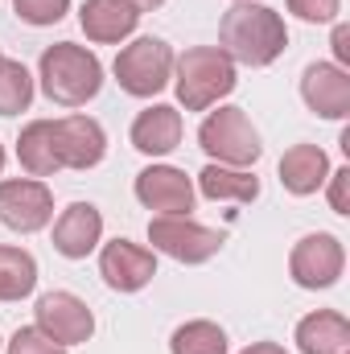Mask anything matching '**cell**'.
Wrapping results in <instances>:
<instances>
[{
	"mask_svg": "<svg viewBox=\"0 0 350 354\" xmlns=\"http://www.w3.org/2000/svg\"><path fill=\"white\" fill-rule=\"evenodd\" d=\"M288 46L284 17L268 4L239 0L219 21V50L239 66H272Z\"/></svg>",
	"mask_w": 350,
	"mask_h": 354,
	"instance_id": "1",
	"label": "cell"
},
{
	"mask_svg": "<svg viewBox=\"0 0 350 354\" xmlns=\"http://www.w3.org/2000/svg\"><path fill=\"white\" fill-rule=\"evenodd\" d=\"M37 79H42V91H46L50 103H58V107H83L103 87V62L91 54L87 46L58 41V46L42 50Z\"/></svg>",
	"mask_w": 350,
	"mask_h": 354,
	"instance_id": "2",
	"label": "cell"
},
{
	"mask_svg": "<svg viewBox=\"0 0 350 354\" xmlns=\"http://www.w3.org/2000/svg\"><path fill=\"white\" fill-rule=\"evenodd\" d=\"M177 79H174V91H177V103L185 111H206L214 107L219 99H227L235 91V62L219 50V46H194L185 50L181 58L174 62Z\"/></svg>",
	"mask_w": 350,
	"mask_h": 354,
	"instance_id": "3",
	"label": "cell"
},
{
	"mask_svg": "<svg viewBox=\"0 0 350 354\" xmlns=\"http://www.w3.org/2000/svg\"><path fill=\"white\" fill-rule=\"evenodd\" d=\"M198 145H202V153L214 165H231V169L256 165L264 153L260 132H256V124L248 120L243 107H219V111H210L202 120V128H198Z\"/></svg>",
	"mask_w": 350,
	"mask_h": 354,
	"instance_id": "4",
	"label": "cell"
},
{
	"mask_svg": "<svg viewBox=\"0 0 350 354\" xmlns=\"http://www.w3.org/2000/svg\"><path fill=\"white\" fill-rule=\"evenodd\" d=\"M174 62L177 58H174V50H169V41H161V37H136L132 46H124L116 54L111 71H116L120 91H128L136 99H153V95H161V91L169 87Z\"/></svg>",
	"mask_w": 350,
	"mask_h": 354,
	"instance_id": "5",
	"label": "cell"
},
{
	"mask_svg": "<svg viewBox=\"0 0 350 354\" xmlns=\"http://www.w3.org/2000/svg\"><path fill=\"white\" fill-rule=\"evenodd\" d=\"M149 243L157 252H165L169 260H177V264H206V260L219 256L223 235L194 223L190 214H157L149 223Z\"/></svg>",
	"mask_w": 350,
	"mask_h": 354,
	"instance_id": "6",
	"label": "cell"
},
{
	"mask_svg": "<svg viewBox=\"0 0 350 354\" xmlns=\"http://www.w3.org/2000/svg\"><path fill=\"white\" fill-rule=\"evenodd\" d=\"M342 268H347V248H342V239L330 235V231H313V235L297 239V248H293V256H288L293 280H297L301 288H313V292L338 284Z\"/></svg>",
	"mask_w": 350,
	"mask_h": 354,
	"instance_id": "7",
	"label": "cell"
},
{
	"mask_svg": "<svg viewBox=\"0 0 350 354\" xmlns=\"http://www.w3.org/2000/svg\"><path fill=\"white\" fill-rule=\"evenodd\" d=\"M50 218H54V194L46 181H37V177L0 181V223L8 231L33 235V231L50 227Z\"/></svg>",
	"mask_w": 350,
	"mask_h": 354,
	"instance_id": "8",
	"label": "cell"
},
{
	"mask_svg": "<svg viewBox=\"0 0 350 354\" xmlns=\"http://www.w3.org/2000/svg\"><path fill=\"white\" fill-rule=\"evenodd\" d=\"M33 313H37V330L46 338H54L58 346H79V342H91V334H95V313L75 292H62V288L46 292V297H37Z\"/></svg>",
	"mask_w": 350,
	"mask_h": 354,
	"instance_id": "9",
	"label": "cell"
},
{
	"mask_svg": "<svg viewBox=\"0 0 350 354\" xmlns=\"http://www.w3.org/2000/svg\"><path fill=\"white\" fill-rule=\"evenodd\" d=\"M50 136H54V157L62 169H95L107 153V136H103L99 120H91V115L50 120Z\"/></svg>",
	"mask_w": 350,
	"mask_h": 354,
	"instance_id": "10",
	"label": "cell"
},
{
	"mask_svg": "<svg viewBox=\"0 0 350 354\" xmlns=\"http://www.w3.org/2000/svg\"><path fill=\"white\" fill-rule=\"evenodd\" d=\"M99 276L116 292H140L157 276V256L132 239H111L99 252Z\"/></svg>",
	"mask_w": 350,
	"mask_h": 354,
	"instance_id": "11",
	"label": "cell"
},
{
	"mask_svg": "<svg viewBox=\"0 0 350 354\" xmlns=\"http://www.w3.org/2000/svg\"><path fill=\"white\" fill-rule=\"evenodd\" d=\"M301 99L322 120H347L350 115V75L334 62H313L301 75Z\"/></svg>",
	"mask_w": 350,
	"mask_h": 354,
	"instance_id": "12",
	"label": "cell"
},
{
	"mask_svg": "<svg viewBox=\"0 0 350 354\" xmlns=\"http://www.w3.org/2000/svg\"><path fill=\"white\" fill-rule=\"evenodd\" d=\"M136 198H140V206H149L157 214H190L194 181L174 165H149L136 174Z\"/></svg>",
	"mask_w": 350,
	"mask_h": 354,
	"instance_id": "13",
	"label": "cell"
},
{
	"mask_svg": "<svg viewBox=\"0 0 350 354\" xmlns=\"http://www.w3.org/2000/svg\"><path fill=\"white\" fill-rule=\"evenodd\" d=\"M103 239V214L91 202H71L54 223V252L66 260H87Z\"/></svg>",
	"mask_w": 350,
	"mask_h": 354,
	"instance_id": "14",
	"label": "cell"
},
{
	"mask_svg": "<svg viewBox=\"0 0 350 354\" xmlns=\"http://www.w3.org/2000/svg\"><path fill=\"white\" fill-rule=\"evenodd\" d=\"M79 25H83L87 41H95V46H116V41H124L128 33H136L140 12H136L128 0H83Z\"/></svg>",
	"mask_w": 350,
	"mask_h": 354,
	"instance_id": "15",
	"label": "cell"
},
{
	"mask_svg": "<svg viewBox=\"0 0 350 354\" xmlns=\"http://www.w3.org/2000/svg\"><path fill=\"white\" fill-rule=\"evenodd\" d=\"M132 149L145 157H165L181 145V111L169 103H153L132 120Z\"/></svg>",
	"mask_w": 350,
	"mask_h": 354,
	"instance_id": "16",
	"label": "cell"
},
{
	"mask_svg": "<svg viewBox=\"0 0 350 354\" xmlns=\"http://www.w3.org/2000/svg\"><path fill=\"white\" fill-rule=\"evenodd\" d=\"M326 177H330V157H326V149H317V145H293V149L280 157V185H284L288 194H297V198L317 194V189L326 185Z\"/></svg>",
	"mask_w": 350,
	"mask_h": 354,
	"instance_id": "17",
	"label": "cell"
},
{
	"mask_svg": "<svg viewBox=\"0 0 350 354\" xmlns=\"http://www.w3.org/2000/svg\"><path fill=\"white\" fill-rule=\"evenodd\" d=\"M301 354H350V322L334 309H317L297 322Z\"/></svg>",
	"mask_w": 350,
	"mask_h": 354,
	"instance_id": "18",
	"label": "cell"
},
{
	"mask_svg": "<svg viewBox=\"0 0 350 354\" xmlns=\"http://www.w3.org/2000/svg\"><path fill=\"white\" fill-rule=\"evenodd\" d=\"M198 189L202 198L210 202H239V206H252L260 198V177L248 174V169H231V165H206L198 174Z\"/></svg>",
	"mask_w": 350,
	"mask_h": 354,
	"instance_id": "19",
	"label": "cell"
},
{
	"mask_svg": "<svg viewBox=\"0 0 350 354\" xmlns=\"http://www.w3.org/2000/svg\"><path fill=\"white\" fill-rule=\"evenodd\" d=\"M17 157H21V165H25L29 177H54L62 169L58 157H54L50 120H33V124L21 128V136H17Z\"/></svg>",
	"mask_w": 350,
	"mask_h": 354,
	"instance_id": "20",
	"label": "cell"
},
{
	"mask_svg": "<svg viewBox=\"0 0 350 354\" xmlns=\"http://www.w3.org/2000/svg\"><path fill=\"white\" fill-rule=\"evenodd\" d=\"M37 284V260L25 248L0 243V301H21Z\"/></svg>",
	"mask_w": 350,
	"mask_h": 354,
	"instance_id": "21",
	"label": "cell"
},
{
	"mask_svg": "<svg viewBox=\"0 0 350 354\" xmlns=\"http://www.w3.org/2000/svg\"><path fill=\"white\" fill-rule=\"evenodd\" d=\"M169 354H227V334H223V326H214L206 317L185 322L169 338Z\"/></svg>",
	"mask_w": 350,
	"mask_h": 354,
	"instance_id": "22",
	"label": "cell"
},
{
	"mask_svg": "<svg viewBox=\"0 0 350 354\" xmlns=\"http://www.w3.org/2000/svg\"><path fill=\"white\" fill-rule=\"evenodd\" d=\"M33 103V75L25 71V62L4 58L0 62V115H17Z\"/></svg>",
	"mask_w": 350,
	"mask_h": 354,
	"instance_id": "23",
	"label": "cell"
},
{
	"mask_svg": "<svg viewBox=\"0 0 350 354\" xmlns=\"http://www.w3.org/2000/svg\"><path fill=\"white\" fill-rule=\"evenodd\" d=\"M12 8L25 25H58L71 12V0H12Z\"/></svg>",
	"mask_w": 350,
	"mask_h": 354,
	"instance_id": "24",
	"label": "cell"
},
{
	"mask_svg": "<svg viewBox=\"0 0 350 354\" xmlns=\"http://www.w3.org/2000/svg\"><path fill=\"white\" fill-rule=\"evenodd\" d=\"M8 354H66V346H58L54 338H46L37 326H21L8 338Z\"/></svg>",
	"mask_w": 350,
	"mask_h": 354,
	"instance_id": "25",
	"label": "cell"
},
{
	"mask_svg": "<svg viewBox=\"0 0 350 354\" xmlns=\"http://www.w3.org/2000/svg\"><path fill=\"white\" fill-rule=\"evenodd\" d=\"M338 8H342V0H288V12H297V17L309 21V25H326V21H334Z\"/></svg>",
	"mask_w": 350,
	"mask_h": 354,
	"instance_id": "26",
	"label": "cell"
},
{
	"mask_svg": "<svg viewBox=\"0 0 350 354\" xmlns=\"http://www.w3.org/2000/svg\"><path fill=\"white\" fill-rule=\"evenodd\" d=\"M326 181H330V210L334 214H350V165L334 169Z\"/></svg>",
	"mask_w": 350,
	"mask_h": 354,
	"instance_id": "27",
	"label": "cell"
},
{
	"mask_svg": "<svg viewBox=\"0 0 350 354\" xmlns=\"http://www.w3.org/2000/svg\"><path fill=\"white\" fill-rule=\"evenodd\" d=\"M330 46H334V58H338L334 66H342V71H347V66H350V25H347V21H338V25H334V41H330Z\"/></svg>",
	"mask_w": 350,
	"mask_h": 354,
	"instance_id": "28",
	"label": "cell"
},
{
	"mask_svg": "<svg viewBox=\"0 0 350 354\" xmlns=\"http://www.w3.org/2000/svg\"><path fill=\"white\" fill-rule=\"evenodd\" d=\"M239 354H288L280 342H252L248 351H239Z\"/></svg>",
	"mask_w": 350,
	"mask_h": 354,
	"instance_id": "29",
	"label": "cell"
},
{
	"mask_svg": "<svg viewBox=\"0 0 350 354\" xmlns=\"http://www.w3.org/2000/svg\"><path fill=\"white\" fill-rule=\"evenodd\" d=\"M128 4H132L136 12H153V8H161L165 0H128Z\"/></svg>",
	"mask_w": 350,
	"mask_h": 354,
	"instance_id": "30",
	"label": "cell"
},
{
	"mask_svg": "<svg viewBox=\"0 0 350 354\" xmlns=\"http://www.w3.org/2000/svg\"><path fill=\"white\" fill-rule=\"evenodd\" d=\"M0 169H4V145H0Z\"/></svg>",
	"mask_w": 350,
	"mask_h": 354,
	"instance_id": "31",
	"label": "cell"
},
{
	"mask_svg": "<svg viewBox=\"0 0 350 354\" xmlns=\"http://www.w3.org/2000/svg\"><path fill=\"white\" fill-rule=\"evenodd\" d=\"M0 62H4V54H0Z\"/></svg>",
	"mask_w": 350,
	"mask_h": 354,
	"instance_id": "32",
	"label": "cell"
}]
</instances>
